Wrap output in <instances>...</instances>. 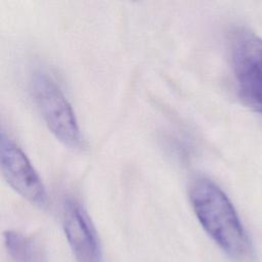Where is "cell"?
Returning a JSON list of instances; mask_svg holds the SVG:
<instances>
[{"mask_svg":"<svg viewBox=\"0 0 262 262\" xmlns=\"http://www.w3.org/2000/svg\"><path fill=\"white\" fill-rule=\"evenodd\" d=\"M192 210L207 234L234 262H255L253 243L226 193L208 178L195 179L189 188Z\"/></svg>","mask_w":262,"mask_h":262,"instance_id":"6da1fadb","label":"cell"},{"mask_svg":"<svg viewBox=\"0 0 262 262\" xmlns=\"http://www.w3.org/2000/svg\"><path fill=\"white\" fill-rule=\"evenodd\" d=\"M29 84L34 103L50 132L64 145L81 147L82 136L75 113L53 78L46 71L36 69Z\"/></svg>","mask_w":262,"mask_h":262,"instance_id":"7a4b0ae2","label":"cell"},{"mask_svg":"<svg viewBox=\"0 0 262 262\" xmlns=\"http://www.w3.org/2000/svg\"><path fill=\"white\" fill-rule=\"evenodd\" d=\"M232 71L241 99L262 114V39L245 28L229 36Z\"/></svg>","mask_w":262,"mask_h":262,"instance_id":"3957f363","label":"cell"},{"mask_svg":"<svg viewBox=\"0 0 262 262\" xmlns=\"http://www.w3.org/2000/svg\"><path fill=\"white\" fill-rule=\"evenodd\" d=\"M1 170L7 183L30 203L45 207L48 202L46 188L26 154L2 132L0 140Z\"/></svg>","mask_w":262,"mask_h":262,"instance_id":"277c9868","label":"cell"},{"mask_svg":"<svg viewBox=\"0 0 262 262\" xmlns=\"http://www.w3.org/2000/svg\"><path fill=\"white\" fill-rule=\"evenodd\" d=\"M62 227L77 262H102L97 232L83 206L68 198L62 205Z\"/></svg>","mask_w":262,"mask_h":262,"instance_id":"5b68a950","label":"cell"},{"mask_svg":"<svg viewBox=\"0 0 262 262\" xmlns=\"http://www.w3.org/2000/svg\"><path fill=\"white\" fill-rule=\"evenodd\" d=\"M4 244L14 262H46V254L43 248L32 237L18 231H5Z\"/></svg>","mask_w":262,"mask_h":262,"instance_id":"8992f818","label":"cell"}]
</instances>
